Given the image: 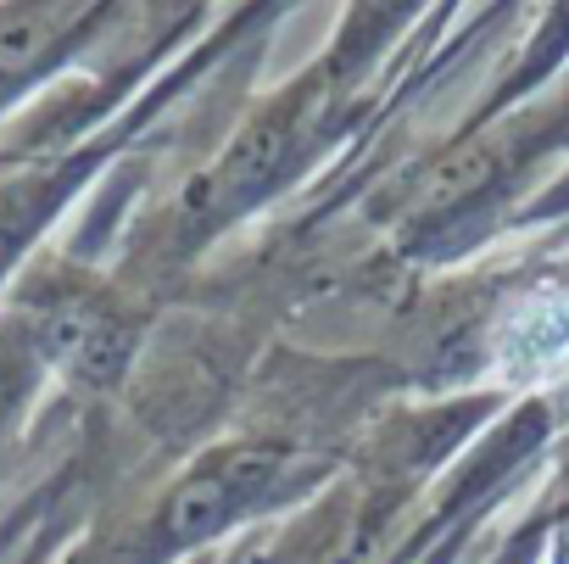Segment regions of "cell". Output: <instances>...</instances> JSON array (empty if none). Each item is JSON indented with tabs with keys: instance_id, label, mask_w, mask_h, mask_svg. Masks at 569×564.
I'll return each mask as SVG.
<instances>
[{
	"instance_id": "cell-3",
	"label": "cell",
	"mask_w": 569,
	"mask_h": 564,
	"mask_svg": "<svg viewBox=\"0 0 569 564\" xmlns=\"http://www.w3.org/2000/svg\"><path fill=\"white\" fill-rule=\"evenodd\" d=\"M57 23H62V12H34V7H18V12L0 18V73L34 68V62L51 51Z\"/></svg>"
},
{
	"instance_id": "cell-1",
	"label": "cell",
	"mask_w": 569,
	"mask_h": 564,
	"mask_svg": "<svg viewBox=\"0 0 569 564\" xmlns=\"http://www.w3.org/2000/svg\"><path fill=\"white\" fill-rule=\"evenodd\" d=\"M284 481V458L279 453H262V447H240V453H212L201 458L179 492L168 497V514H162V531L168 542H201V536H218L223 525H234L240 514L262 508Z\"/></svg>"
},
{
	"instance_id": "cell-2",
	"label": "cell",
	"mask_w": 569,
	"mask_h": 564,
	"mask_svg": "<svg viewBox=\"0 0 569 564\" xmlns=\"http://www.w3.org/2000/svg\"><path fill=\"white\" fill-rule=\"evenodd\" d=\"M34 342L51 364H62L79 380H118V369L134 353V325L96 291H62L40 308Z\"/></svg>"
}]
</instances>
